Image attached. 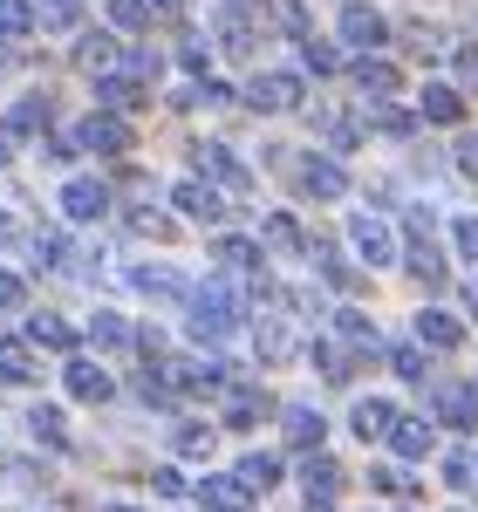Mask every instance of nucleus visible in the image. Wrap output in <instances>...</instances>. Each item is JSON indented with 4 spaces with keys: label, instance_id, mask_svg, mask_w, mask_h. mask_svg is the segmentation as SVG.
I'll return each instance as SVG.
<instances>
[{
    "label": "nucleus",
    "instance_id": "f257e3e1",
    "mask_svg": "<svg viewBox=\"0 0 478 512\" xmlns=\"http://www.w3.org/2000/svg\"><path fill=\"white\" fill-rule=\"evenodd\" d=\"M233 328H239V294H233V287H219V280L199 287V294H192V335L212 349V342H226Z\"/></svg>",
    "mask_w": 478,
    "mask_h": 512
},
{
    "label": "nucleus",
    "instance_id": "f03ea898",
    "mask_svg": "<svg viewBox=\"0 0 478 512\" xmlns=\"http://www.w3.org/2000/svg\"><path fill=\"white\" fill-rule=\"evenodd\" d=\"M69 144H82V151H103V158H117V151H130V123L117 117V110H96V117L76 123V137Z\"/></svg>",
    "mask_w": 478,
    "mask_h": 512
},
{
    "label": "nucleus",
    "instance_id": "7ed1b4c3",
    "mask_svg": "<svg viewBox=\"0 0 478 512\" xmlns=\"http://www.w3.org/2000/svg\"><path fill=\"white\" fill-rule=\"evenodd\" d=\"M144 96H151V76H144L137 62H130V69H110V76H96V103L117 110V117H123V110H137Z\"/></svg>",
    "mask_w": 478,
    "mask_h": 512
},
{
    "label": "nucleus",
    "instance_id": "20e7f679",
    "mask_svg": "<svg viewBox=\"0 0 478 512\" xmlns=\"http://www.w3.org/2000/svg\"><path fill=\"white\" fill-rule=\"evenodd\" d=\"M246 103H253V110H267V117H280V110H301V76H280V69H267V76L246 82Z\"/></svg>",
    "mask_w": 478,
    "mask_h": 512
},
{
    "label": "nucleus",
    "instance_id": "39448f33",
    "mask_svg": "<svg viewBox=\"0 0 478 512\" xmlns=\"http://www.w3.org/2000/svg\"><path fill=\"white\" fill-rule=\"evenodd\" d=\"M294 185H301L308 198H342L349 192V171H342L335 158H301L294 164Z\"/></svg>",
    "mask_w": 478,
    "mask_h": 512
},
{
    "label": "nucleus",
    "instance_id": "423d86ee",
    "mask_svg": "<svg viewBox=\"0 0 478 512\" xmlns=\"http://www.w3.org/2000/svg\"><path fill=\"white\" fill-rule=\"evenodd\" d=\"M410 274L424 280V287H444V253L431 246V219L424 212L410 219Z\"/></svg>",
    "mask_w": 478,
    "mask_h": 512
},
{
    "label": "nucleus",
    "instance_id": "0eeeda50",
    "mask_svg": "<svg viewBox=\"0 0 478 512\" xmlns=\"http://www.w3.org/2000/svg\"><path fill=\"white\" fill-rule=\"evenodd\" d=\"M62 212L82 219V226L103 219V212H110V185H103V178H69V185H62Z\"/></svg>",
    "mask_w": 478,
    "mask_h": 512
},
{
    "label": "nucleus",
    "instance_id": "6e6552de",
    "mask_svg": "<svg viewBox=\"0 0 478 512\" xmlns=\"http://www.w3.org/2000/svg\"><path fill=\"white\" fill-rule=\"evenodd\" d=\"M349 239H356V253L369 260V267H390V260H397V239H390V226H383V219H369V212L349 226Z\"/></svg>",
    "mask_w": 478,
    "mask_h": 512
},
{
    "label": "nucleus",
    "instance_id": "1a4fd4ad",
    "mask_svg": "<svg viewBox=\"0 0 478 512\" xmlns=\"http://www.w3.org/2000/svg\"><path fill=\"white\" fill-rule=\"evenodd\" d=\"M342 41L369 55V48H383V41H390V21H383L376 7H349V14H342Z\"/></svg>",
    "mask_w": 478,
    "mask_h": 512
},
{
    "label": "nucleus",
    "instance_id": "9d476101",
    "mask_svg": "<svg viewBox=\"0 0 478 512\" xmlns=\"http://www.w3.org/2000/svg\"><path fill=\"white\" fill-rule=\"evenodd\" d=\"M171 205H178L185 219H199V226H219V219H226V198L212 192V185H199V178H192V185H178Z\"/></svg>",
    "mask_w": 478,
    "mask_h": 512
},
{
    "label": "nucleus",
    "instance_id": "9b49d317",
    "mask_svg": "<svg viewBox=\"0 0 478 512\" xmlns=\"http://www.w3.org/2000/svg\"><path fill=\"white\" fill-rule=\"evenodd\" d=\"M390 444H397V458H431L438 424H431V417H397V424H390Z\"/></svg>",
    "mask_w": 478,
    "mask_h": 512
},
{
    "label": "nucleus",
    "instance_id": "f8f14e48",
    "mask_svg": "<svg viewBox=\"0 0 478 512\" xmlns=\"http://www.w3.org/2000/svg\"><path fill=\"white\" fill-rule=\"evenodd\" d=\"M301 485H308V506H328V499L342 492V465H335V458H321V451H308V465H301Z\"/></svg>",
    "mask_w": 478,
    "mask_h": 512
},
{
    "label": "nucleus",
    "instance_id": "ddd939ff",
    "mask_svg": "<svg viewBox=\"0 0 478 512\" xmlns=\"http://www.w3.org/2000/svg\"><path fill=\"white\" fill-rule=\"evenodd\" d=\"M199 171H205V178H219L226 192H246V185H253V178H246V164H239L226 144H199Z\"/></svg>",
    "mask_w": 478,
    "mask_h": 512
},
{
    "label": "nucleus",
    "instance_id": "4468645a",
    "mask_svg": "<svg viewBox=\"0 0 478 512\" xmlns=\"http://www.w3.org/2000/svg\"><path fill=\"white\" fill-rule=\"evenodd\" d=\"M438 417L458 424V431H478V390L472 383H444L438 390Z\"/></svg>",
    "mask_w": 478,
    "mask_h": 512
},
{
    "label": "nucleus",
    "instance_id": "2eb2a0df",
    "mask_svg": "<svg viewBox=\"0 0 478 512\" xmlns=\"http://www.w3.org/2000/svg\"><path fill=\"white\" fill-rule=\"evenodd\" d=\"M48 117H55V103H48V96H21V103L7 110V123H0V130H7V137H41V130H48Z\"/></svg>",
    "mask_w": 478,
    "mask_h": 512
},
{
    "label": "nucleus",
    "instance_id": "dca6fc26",
    "mask_svg": "<svg viewBox=\"0 0 478 512\" xmlns=\"http://www.w3.org/2000/svg\"><path fill=\"white\" fill-rule=\"evenodd\" d=\"M62 383H69V396H76V403H110V390H117V383H110L96 362H82V355L69 362V376H62Z\"/></svg>",
    "mask_w": 478,
    "mask_h": 512
},
{
    "label": "nucleus",
    "instance_id": "f3484780",
    "mask_svg": "<svg viewBox=\"0 0 478 512\" xmlns=\"http://www.w3.org/2000/svg\"><path fill=\"white\" fill-rule=\"evenodd\" d=\"M212 260H219L226 274H253V280H260V239H219Z\"/></svg>",
    "mask_w": 478,
    "mask_h": 512
},
{
    "label": "nucleus",
    "instance_id": "a211bd4d",
    "mask_svg": "<svg viewBox=\"0 0 478 512\" xmlns=\"http://www.w3.org/2000/svg\"><path fill=\"white\" fill-rule=\"evenodd\" d=\"M76 62L89 69V76H110L123 55H117V41H110V35H82V41H76Z\"/></svg>",
    "mask_w": 478,
    "mask_h": 512
},
{
    "label": "nucleus",
    "instance_id": "6ab92c4d",
    "mask_svg": "<svg viewBox=\"0 0 478 512\" xmlns=\"http://www.w3.org/2000/svg\"><path fill=\"white\" fill-rule=\"evenodd\" d=\"M458 117H465V96L451 82H431L424 89V123H458Z\"/></svg>",
    "mask_w": 478,
    "mask_h": 512
},
{
    "label": "nucleus",
    "instance_id": "aec40b11",
    "mask_svg": "<svg viewBox=\"0 0 478 512\" xmlns=\"http://www.w3.org/2000/svg\"><path fill=\"white\" fill-rule=\"evenodd\" d=\"M287 437H294L301 451H321V437H328V424H321V410H308V403H294V410H287Z\"/></svg>",
    "mask_w": 478,
    "mask_h": 512
},
{
    "label": "nucleus",
    "instance_id": "412c9836",
    "mask_svg": "<svg viewBox=\"0 0 478 512\" xmlns=\"http://www.w3.org/2000/svg\"><path fill=\"white\" fill-rule=\"evenodd\" d=\"M28 342H35V349H76V328L62 315H35L28 321Z\"/></svg>",
    "mask_w": 478,
    "mask_h": 512
},
{
    "label": "nucleus",
    "instance_id": "4be33fe9",
    "mask_svg": "<svg viewBox=\"0 0 478 512\" xmlns=\"http://www.w3.org/2000/svg\"><path fill=\"white\" fill-rule=\"evenodd\" d=\"M253 349L267 355V362H287V355H294V335H287V321H260V328H253Z\"/></svg>",
    "mask_w": 478,
    "mask_h": 512
},
{
    "label": "nucleus",
    "instance_id": "5701e85b",
    "mask_svg": "<svg viewBox=\"0 0 478 512\" xmlns=\"http://www.w3.org/2000/svg\"><path fill=\"white\" fill-rule=\"evenodd\" d=\"M137 294H158V301H171V294H185V274L178 267H137Z\"/></svg>",
    "mask_w": 478,
    "mask_h": 512
},
{
    "label": "nucleus",
    "instance_id": "b1692460",
    "mask_svg": "<svg viewBox=\"0 0 478 512\" xmlns=\"http://www.w3.org/2000/svg\"><path fill=\"white\" fill-rule=\"evenodd\" d=\"M417 342H431V349H458V321L438 315V308H424V315H417Z\"/></svg>",
    "mask_w": 478,
    "mask_h": 512
},
{
    "label": "nucleus",
    "instance_id": "393cba45",
    "mask_svg": "<svg viewBox=\"0 0 478 512\" xmlns=\"http://www.w3.org/2000/svg\"><path fill=\"white\" fill-rule=\"evenodd\" d=\"M349 424H356V437H390V424H397V410L369 396V403H356V417H349Z\"/></svg>",
    "mask_w": 478,
    "mask_h": 512
},
{
    "label": "nucleus",
    "instance_id": "a878e982",
    "mask_svg": "<svg viewBox=\"0 0 478 512\" xmlns=\"http://www.w3.org/2000/svg\"><path fill=\"white\" fill-rule=\"evenodd\" d=\"M199 499H205L212 512H239V506H246V485H239V478H205Z\"/></svg>",
    "mask_w": 478,
    "mask_h": 512
},
{
    "label": "nucleus",
    "instance_id": "bb28decb",
    "mask_svg": "<svg viewBox=\"0 0 478 512\" xmlns=\"http://www.w3.org/2000/svg\"><path fill=\"white\" fill-rule=\"evenodd\" d=\"M315 369L328 376V383H349V376H356V355L335 349V342H315Z\"/></svg>",
    "mask_w": 478,
    "mask_h": 512
},
{
    "label": "nucleus",
    "instance_id": "cd10ccee",
    "mask_svg": "<svg viewBox=\"0 0 478 512\" xmlns=\"http://www.w3.org/2000/svg\"><path fill=\"white\" fill-rule=\"evenodd\" d=\"M28 431H35L48 451H69V424H62V410H48V403H41L35 417H28Z\"/></svg>",
    "mask_w": 478,
    "mask_h": 512
},
{
    "label": "nucleus",
    "instance_id": "c85d7f7f",
    "mask_svg": "<svg viewBox=\"0 0 478 512\" xmlns=\"http://www.w3.org/2000/svg\"><path fill=\"white\" fill-rule=\"evenodd\" d=\"M239 485H246V492H274L280 485V458H260V451H253V458L239 465Z\"/></svg>",
    "mask_w": 478,
    "mask_h": 512
},
{
    "label": "nucleus",
    "instance_id": "c756f323",
    "mask_svg": "<svg viewBox=\"0 0 478 512\" xmlns=\"http://www.w3.org/2000/svg\"><path fill=\"white\" fill-rule=\"evenodd\" d=\"M151 14H158L151 0H110V21H117L123 35H144V28H151Z\"/></svg>",
    "mask_w": 478,
    "mask_h": 512
},
{
    "label": "nucleus",
    "instance_id": "7c9ffc66",
    "mask_svg": "<svg viewBox=\"0 0 478 512\" xmlns=\"http://www.w3.org/2000/svg\"><path fill=\"white\" fill-rule=\"evenodd\" d=\"M260 233H267V246H274V253H301V246H308V233H301V226H294L287 212H274V219H267Z\"/></svg>",
    "mask_w": 478,
    "mask_h": 512
},
{
    "label": "nucleus",
    "instance_id": "2f4dec72",
    "mask_svg": "<svg viewBox=\"0 0 478 512\" xmlns=\"http://www.w3.org/2000/svg\"><path fill=\"white\" fill-rule=\"evenodd\" d=\"M89 342H96V349H123V342H137V335H130L123 315H96L89 321Z\"/></svg>",
    "mask_w": 478,
    "mask_h": 512
},
{
    "label": "nucleus",
    "instance_id": "473e14b6",
    "mask_svg": "<svg viewBox=\"0 0 478 512\" xmlns=\"http://www.w3.org/2000/svg\"><path fill=\"white\" fill-rule=\"evenodd\" d=\"M356 82L369 89V96H390V89H397V69H390V62H369V55H362V62H356Z\"/></svg>",
    "mask_w": 478,
    "mask_h": 512
},
{
    "label": "nucleus",
    "instance_id": "72a5a7b5",
    "mask_svg": "<svg viewBox=\"0 0 478 512\" xmlns=\"http://www.w3.org/2000/svg\"><path fill=\"white\" fill-rule=\"evenodd\" d=\"M315 267H321V280H328V287H342V294H349V287H356V267H349V260H335V253H328V246H315Z\"/></svg>",
    "mask_w": 478,
    "mask_h": 512
},
{
    "label": "nucleus",
    "instance_id": "f704fd0d",
    "mask_svg": "<svg viewBox=\"0 0 478 512\" xmlns=\"http://www.w3.org/2000/svg\"><path fill=\"white\" fill-rule=\"evenodd\" d=\"M301 62H308V76H335V69H342V55H335V48H328V41H301Z\"/></svg>",
    "mask_w": 478,
    "mask_h": 512
},
{
    "label": "nucleus",
    "instance_id": "c9c22d12",
    "mask_svg": "<svg viewBox=\"0 0 478 512\" xmlns=\"http://www.w3.org/2000/svg\"><path fill=\"white\" fill-rule=\"evenodd\" d=\"M35 28V0H0V35H28Z\"/></svg>",
    "mask_w": 478,
    "mask_h": 512
},
{
    "label": "nucleus",
    "instance_id": "e433bc0d",
    "mask_svg": "<svg viewBox=\"0 0 478 512\" xmlns=\"http://www.w3.org/2000/svg\"><path fill=\"white\" fill-rule=\"evenodd\" d=\"M390 355V369H397L403 383H424V349H410V342H397V349H383Z\"/></svg>",
    "mask_w": 478,
    "mask_h": 512
},
{
    "label": "nucleus",
    "instance_id": "4c0bfd02",
    "mask_svg": "<svg viewBox=\"0 0 478 512\" xmlns=\"http://www.w3.org/2000/svg\"><path fill=\"white\" fill-rule=\"evenodd\" d=\"M444 478H451L458 492H472V485H478V444H472V451H451V465H444Z\"/></svg>",
    "mask_w": 478,
    "mask_h": 512
},
{
    "label": "nucleus",
    "instance_id": "58836bf2",
    "mask_svg": "<svg viewBox=\"0 0 478 512\" xmlns=\"http://www.w3.org/2000/svg\"><path fill=\"white\" fill-rule=\"evenodd\" d=\"M35 28H76V0H35Z\"/></svg>",
    "mask_w": 478,
    "mask_h": 512
},
{
    "label": "nucleus",
    "instance_id": "ea45409f",
    "mask_svg": "<svg viewBox=\"0 0 478 512\" xmlns=\"http://www.w3.org/2000/svg\"><path fill=\"white\" fill-rule=\"evenodd\" d=\"M178 451L185 458H205L212 451V424H178Z\"/></svg>",
    "mask_w": 478,
    "mask_h": 512
},
{
    "label": "nucleus",
    "instance_id": "a19ab883",
    "mask_svg": "<svg viewBox=\"0 0 478 512\" xmlns=\"http://www.w3.org/2000/svg\"><path fill=\"white\" fill-rule=\"evenodd\" d=\"M321 130H328V144H335V151H349V144H356V123L342 117V110H321Z\"/></svg>",
    "mask_w": 478,
    "mask_h": 512
},
{
    "label": "nucleus",
    "instance_id": "79ce46f5",
    "mask_svg": "<svg viewBox=\"0 0 478 512\" xmlns=\"http://www.w3.org/2000/svg\"><path fill=\"white\" fill-rule=\"evenodd\" d=\"M35 260H41V267H69V239H62V233H41L35 239Z\"/></svg>",
    "mask_w": 478,
    "mask_h": 512
},
{
    "label": "nucleus",
    "instance_id": "37998d69",
    "mask_svg": "<svg viewBox=\"0 0 478 512\" xmlns=\"http://www.w3.org/2000/svg\"><path fill=\"white\" fill-rule=\"evenodd\" d=\"M280 28H287L294 41H308V35H315V28H308V7H301V0H280Z\"/></svg>",
    "mask_w": 478,
    "mask_h": 512
},
{
    "label": "nucleus",
    "instance_id": "c03bdc74",
    "mask_svg": "<svg viewBox=\"0 0 478 512\" xmlns=\"http://www.w3.org/2000/svg\"><path fill=\"white\" fill-rule=\"evenodd\" d=\"M369 485H376V492H390V499H403V492H410V478H403L397 465H383V472H369Z\"/></svg>",
    "mask_w": 478,
    "mask_h": 512
},
{
    "label": "nucleus",
    "instance_id": "a18cd8bd",
    "mask_svg": "<svg viewBox=\"0 0 478 512\" xmlns=\"http://www.w3.org/2000/svg\"><path fill=\"white\" fill-rule=\"evenodd\" d=\"M151 492H158V499H178V492H185V478L171 472V465H158V472H151Z\"/></svg>",
    "mask_w": 478,
    "mask_h": 512
},
{
    "label": "nucleus",
    "instance_id": "49530a36",
    "mask_svg": "<svg viewBox=\"0 0 478 512\" xmlns=\"http://www.w3.org/2000/svg\"><path fill=\"white\" fill-rule=\"evenodd\" d=\"M21 301H28V287H21V274H7V267H0V308H21Z\"/></svg>",
    "mask_w": 478,
    "mask_h": 512
},
{
    "label": "nucleus",
    "instance_id": "de8ad7c7",
    "mask_svg": "<svg viewBox=\"0 0 478 512\" xmlns=\"http://www.w3.org/2000/svg\"><path fill=\"white\" fill-rule=\"evenodd\" d=\"M376 123H383L390 137H410V117H403V110H376Z\"/></svg>",
    "mask_w": 478,
    "mask_h": 512
},
{
    "label": "nucleus",
    "instance_id": "09e8293b",
    "mask_svg": "<svg viewBox=\"0 0 478 512\" xmlns=\"http://www.w3.org/2000/svg\"><path fill=\"white\" fill-rule=\"evenodd\" d=\"M458 171H465V178H478V137H465V144H458Z\"/></svg>",
    "mask_w": 478,
    "mask_h": 512
},
{
    "label": "nucleus",
    "instance_id": "8fccbe9b",
    "mask_svg": "<svg viewBox=\"0 0 478 512\" xmlns=\"http://www.w3.org/2000/svg\"><path fill=\"white\" fill-rule=\"evenodd\" d=\"M205 62H212V48H205V41L192 35V41H185V69H205Z\"/></svg>",
    "mask_w": 478,
    "mask_h": 512
},
{
    "label": "nucleus",
    "instance_id": "3c124183",
    "mask_svg": "<svg viewBox=\"0 0 478 512\" xmlns=\"http://www.w3.org/2000/svg\"><path fill=\"white\" fill-rule=\"evenodd\" d=\"M458 246H465V253L478 260V219H458Z\"/></svg>",
    "mask_w": 478,
    "mask_h": 512
},
{
    "label": "nucleus",
    "instance_id": "603ef678",
    "mask_svg": "<svg viewBox=\"0 0 478 512\" xmlns=\"http://www.w3.org/2000/svg\"><path fill=\"white\" fill-rule=\"evenodd\" d=\"M458 76L478 82V48H458Z\"/></svg>",
    "mask_w": 478,
    "mask_h": 512
},
{
    "label": "nucleus",
    "instance_id": "864d4df0",
    "mask_svg": "<svg viewBox=\"0 0 478 512\" xmlns=\"http://www.w3.org/2000/svg\"><path fill=\"white\" fill-rule=\"evenodd\" d=\"M7 239H21V226H14V212H0V246H7Z\"/></svg>",
    "mask_w": 478,
    "mask_h": 512
},
{
    "label": "nucleus",
    "instance_id": "5fc2aeb1",
    "mask_svg": "<svg viewBox=\"0 0 478 512\" xmlns=\"http://www.w3.org/2000/svg\"><path fill=\"white\" fill-rule=\"evenodd\" d=\"M151 7H158V14H178V7H185V0H151Z\"/></svg>",
    "mask_w": 478,
    "mask_h": 512
},
{
    "label": "nucleus",
    "instance_id": "6e6d98bb",
    "mask_svg": "<svg viewBox=\"0 0 478 512\" xmlns=\"http://www.w3.org/2000/svg\"><path fill=\"white\" fill-rule=\"evenodd\" d=\"M233 7H239V14H246V7H260V0H233Z\"/></svg>",
    "mask_w": 478,
    "mask_h": 512
},
{
    "label": "nucleus",
    "instance_id": "4d7b16f0",
    "mask_svg": "<svg viewBox=\"0 0 478 512\" xmlns=\"http://www.w3.org/2000/svg\"><path fill=\"white\" fill-rule=\"evenodd\" d=\"M465 301H472V315H478V287H472V294H465Z\"/></svg>",
    "mask_w": 478,
    "mask_h": 512
},
{
    "label": "nucleus",
    "instance_id": "13d9d810",
    "mask_svg": "<svg viewBox=\"0 0 478 512\" xmlns=\"http://www.w3.org/2000/svg\"><path fill=\"white\" fill-rule=\"evenodd\" d=\"M0 164H7V137H0Z\"/></svg>",
    "mask_w": 478,
    "mask_h": 512
},
{
    "label": "nucleus",
    "instance_id": "bf43d9fd",
    "mask_svg": "<svg viewBox=\"0 0 478 512\" xmlns=\"http://www.w3.org/2000/svg\"><path fill=\"white\" fill-rule=\"evenodd\" d=\"M110 512H137V506H110Z\"/></svg>",
    "mask_w": 478,
    "mask_h": 512
}]
</instances>
